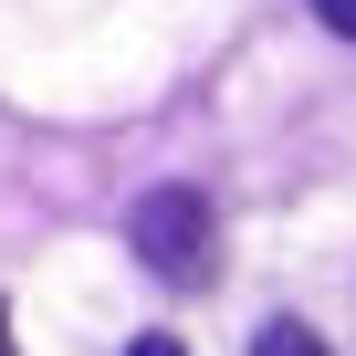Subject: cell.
<instances>
[{
  "label": "cell",
  "instance_id": "obj_1",
  "mask_svg": "<svg viewBox=\"0 0 356 356\" xmlns=\"http://www.w3.org/2000/svg\"><path fill=\"white\" fill-rule=\"evenodd\" d=\"M126 241H136V262H147L157 283L200 293V283H210V252H220V220H210L200 189H147V200L126 210Z\"/></svg>",
  "mask_w": 356,
  "mask_h": 356
},
{
  "label": "cell",
  "instance_id": "obj_2",
  "mask_svg": "<svg viewBox=\"0 0 356 356\" xmlns=\"http://www.w3.org/2000/svg\"><path fill=\"white\" fill-rule=\"evenodd\" d=\"M252 356H325V335H304L293 314H273V325L252 335Z\"/></svg>",
  "mask_w": 356,
  "mask_h": 356
},
{
  "label": "cell",
  "instance_id": "obj_3",
  "mask_svg": "<svg viewBox=\"0 0 356 356\" xmlns=\"http://www.w3.org/2000/svg\"><path fill=\"white\" fill-rule=\"evenodd\" d=\"M314 11H325V32H346V42H356V0H314Z\"/></svg>",
  "mask_w": 356,
  "mask_h": 356
},
{
  "label": "cell",
  "instance_id": "obj_4",
  "mask_svg": "<svg viewBox=\"0 0 356 356\" xmlns=\"http://www.w3.org/2000/svg\"><path fill=\"white\" fill-rule=\"evenodd\" d=\"M136 356H189V346H178V335H136Z\"/></svg>",
  "mask_w": 356,
  "mask_h": 356
},
{
  "label": "cell",
  "instance_id": "obj_5",
  "mask_svg": "<svg viewBox=\"0 0 356 356\" xmlns=\"http://www.w3.org/2000/svg\"><path fill=\"white\" fill-rule=\"evenodd\" d=\"M0 356H22V346H11V304H0Z\"/></svg>",
  "mask_w": 356,
  "mask_h": 356
}]
</instances>
